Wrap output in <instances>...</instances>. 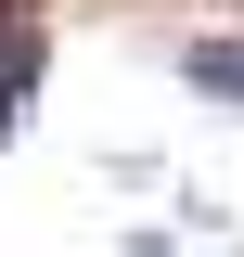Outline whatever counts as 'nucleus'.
Segmentation results:
<instances>
[{
	"label": "nucleus",
	"mask_w": 244,
	"mask_h": 257,
	"mask_svg": "<svg viewBox=\"0 0 244 257\" xmlns=\"http://www.w3.org/2000/svg\"><path fill=\"white\" fill-rule=\"evenodd\" d=\"M39 103V0H0V142L26 128Z\"/></svg>",
	"instance_id": "obj_1"
},
{
	"label": "nucleus",
	"mask_w": 244,
	"mask_h": 257,
	"mask_svg": "<svg viewBox=\"0 0 244 257\" xmlns=\"http://www.w3.org/2000/svg\"><path fill=\"white\" fill-rule=\"evenodd\" d=\"M180 77H193L206 103H244V39H193V52H180Z\"/></svg>",
	"instance_id": "obj_2"
},
{
	"label": "nucleus",
	"mask_w": 244,
	"mask_h": 257,
	"mask_svg": "<svg viewBox=\"0 0 244 257\" xmlns=\"http://www.w3.org/2000/svg\"><path fill=\"white\" fill-rule=\"evenodd\" d=\"M116 257H180V244H167V231H129V244H116Z\"/></svg>",
	"instance_id": "obj_3"
}]
</instances>
